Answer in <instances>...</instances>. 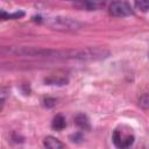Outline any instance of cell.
Listing matches in <instances>:
<instances>
[{"instance_id":"obj_3","label":"cell","mask_w":149,"mask_h":149,"mask_svg":"<svg viewBox=\"0 0 149 149\" xmlns=\"http://www.w3.org/2000/svg\"><path fill=\"white\" fill-rule=\"evenodd\" d=\"M51 26L57 29H59V28H64V29H73L74 28L76 29L79 24L76 21H72L66 17H55V19H52Z\"/></svg>"},{"instance_id":"obj_9","label":"cell","mask_w":149,"mask_h":149,"mask_svg":"<svg viewBox=\"0 0 149 149\" xmlns=\"http://www.w3.org/2000/svg\"><path fill=\"white\" fill-rule=\"evenodd\" d=\"M45 83H48L49 85H64L68 83L66 78H56V77H50L45 79Z\"/></svg>"},{"instance_id":"obj_6","label":"cell","mask_w":149,"mask_h":149,"mask_svg":"<svg viewBox=\"0 0 149 149\" xmlns=\"http://www.w3.org/2000/svg\"><path fill=\"white\" fill-rule=\"evenodd\" d=\"M74 122H76V125L80 129H84V130H88L90 129V121H88V119H87V116L85 114H78V115H76Z\"/></svg>"},{"instance_id":"obj_10","label":"cell","mask_w":149,"mask_h":149,"mask_svg":"<svg viewBox=\"0 0 149 149\" xmlns=\"http://www.w3.org/2000/svg\"><path fill=\"white\" fill-rule=\"evenodd\" d=\"M44 102H45V104H44L45 106H48V107H52V106L56 104V100H55V99H50V98H47V99L44 100Z\"/></svg>"},{"instance_id":"obj_1","label":"cell","mask_w":149,"mask_h":149,"mask_svg":"<svg viewBox=\"0 0 149 149\" xmlns=\"http://www.w3.org/2000/svg\"><path fill=\"white\" fill-rule=\"evenodd\" d=\"M108 12L112 16H116V17H125L133 14V9L130 5L122 0H115L111 2Z\"/></svg>"},{"instance_id":"obj_2","label":"cell","mask_w":149,"mask_h":149,"mask_svg":"<svg viewBox=\"0 0 149 149\" xmlns=\"http://www.w3.org/2000/svg\"><path fill=\"white\" fill-rule=\"evenodd\" d=\"M112 140L115 147L118 148H128L134 142V135L130 133H125L123 130L115 129L112 135Z\"/></svg>"},{"instance_id":"obj_7","label":"cell","mask_w":149,"mask_h":149,"mask_svg":"<svg viewBox=\"0 0 149 149\" xmlns=\"http://www.w3.org/2000/svg\"><path fill=\"white\" fill-rule=\"evenodd\" d=\"M51 126H52V128H54L55 130H62V129H64L65 126H66V122H65L64 116L61 115V114L56 115V116L54 118V120H52Z\"/></svg>"},{"instance_id":"obj_5","label":"cell","mask_w":149,"mask_h":149,"mask_svg":"<svg viewBox=\"0 0 149 149\" xmlns=\"http://www.w3.org/2000/svg\"><path fill=\"white\" fill-rule=\"evenodd\" d=\"M106 0H84L83 3L85 6L86 9L88 10H97L100 9L101 7H104Z\"/></svg>"},{"instance_id":"obj_12","label":"cell","mask_w":149,"mask_h":149,"mask_svg":"<svg viewBox=\"0 0 149 149\" xmlns=\"http://www.w3.org/2000/svg\"><path fill=\"white\" fill-rule=\"evenodd\" d=\"M66 1H73V0H66Z\"/></svg>"},{"instance_id":"obj_8","label":"cell","mask_w":149,"mask_h":149,"mask_svg":"<svg viewBox=\"0 0 149 149\" xmlns=\"http://www.w3.org/2000/svg\"><path fill=\"white\" fill-rule=\"evenodd\" d=\"M134 6L136 9L146 13L149 10V0H134Z\"/></svg>"},{"instance_id":"obj_4","label":"cell","mask_w":149,"mask_h":149,"mask_svg":"<svg viewBox=\"0 0 149 149\" xmlns=\"http://www.w3.org/2000/svg\"><path fill=\"white\" fill-rule=\"evenodd\" d=\"M43 144L48 149H61V148H64V143H62L58 139H56L54 136H47L43 140Z\"/></svg>"},{"instance_id":"obj_11","label":"cell","mask_w":149,"mask_h":149,"mask_svg":"<svg viewBox=\"0 0 149 149\" xmlns=\"http://www.w3.org/2000/svg\"><path fill=\"white\" fill-rule=\"evenodd\" d=\"M71 139H72V141L74 142H78V140H83V136H81V134H79V133H76L74 135H72L71 136Z\"/></svg>"}]
</instances>
